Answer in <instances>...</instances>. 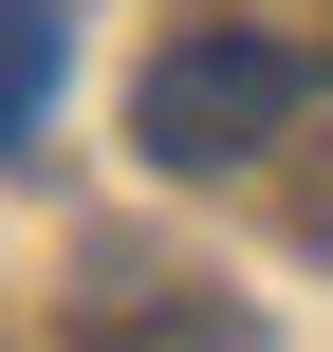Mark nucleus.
I'll return each mask as SVG.
<instances>
[{
  "instance_id": "obj_1",
  "label": "nucleus",
  "mask_w": 333,
  "mask_h": 352,
  "mask_svg": "<svg viewBox=\"0 0 333 352\" xmlns=\"http://www.w3.org/2000/svg\"><path fill=\"white\" fill-rule=\"evenodd\" d=\"M297 93H315V74H297L278 37L204 19V37H167V56H148V93H130V148H148V167H260V148L297 130Z\"/></svg>"
},
{
  "instance_id": "obj_2",
  "label": "nucleus",
  "mask_w": 333,
  "mask_h": 352,
  "mask_svg": "<svg viewBox=\"0 0 333 352\" xmlns=\"http://www.w3.org/2000/svg\"><path fill=\"white\" fill-rule=\"evenodd\" d=\"M56 56H74V0H0V148L56 111Z\"/></svg>"
}]
</instances>
